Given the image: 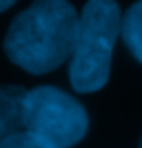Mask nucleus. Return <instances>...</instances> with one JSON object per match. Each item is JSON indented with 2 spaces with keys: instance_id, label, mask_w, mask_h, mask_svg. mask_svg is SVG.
<instances>
[{
  "instance_id": "obj_1",
  "label": "nucleus",
  "mask_w": 142,
  "mask_h": 148,
  "mask_svg": "<svg viewBox=\"0 0 142 148\" xmlns=\"http://www.w3.org/2000/svg\"><path fill=\"white\" fill-rule=\"evenodd\" d=\"M77 19L69 0H34L8 25L4 52L27 73L54 71L71 58Z\"/></svg>"
},
{
  "instance_id": "obj_2",
  "label": "nucleus",
  "mask_w": 142,
  "mask_h": 148,
  "mask_svg": "<svg viewBox=\"0 0 142 148\" xmlns=\"http://www.w3.org/2000/svg\"><path fill=\"white\" fill-rule=\"evenodd\" d=\"M121 36V8L115 0H88L77 19L69 82L79 94L100 90L109 82L111 58Z\"/></svg>"
},
{
  "instance_id": "obj_3",
  "label": "nucleus",
  "mask_w": 142,
  "mask_h": 148,
  "mask_svg": "<svg viewBox=\"0 0 142 148\" xmlns=\"http://www.w3.org/2000/svg\"><path fill=\"white\" fill-rule=\"evenodd\" d=\"M25 132L54 148H71L88 132V113L67 92L38 86L25 96Z\"/></svg>"
},
{
  "instance_id": "obj_4",
  "label": "nucleus",
  "mask_w": 142,
  "mask_h": 148,
  "mask_svg": "<svg viewBox=\"0 0 142 148\" xmlns=\"http://www.w3.org/2000/svg\"><path fill=\"white\" fill-rule=\"evenodd\" d=\"M25 96L21 86H0V142L25 130Z\"/></svg>"
},
{
  "instance_id": "obj_5",
  "label": "nucleus",
  "mask_w": 142,
  "mask_h": 148,
  "mask_svg": "<svg viewBox=\"0 0 142 148\" xmlns=\"http://www.w3.org/2000/svg\"><path fill=\"white\" fill-rule=\"evenodd\" d=\"M121 38L130 52L142 63V0L134 2L121 15Z\"/></svg>"
},
{
  "instance_id": "obj_6",
  "label": "nucleus",
  "mask_w": 142,
  "mask_h": 148,
  "mask_svg": "<svg viewBox=\"0 0 142 148\" xmlns=\"http://www.w3.org/2000/svg\"><path fill=\"white\" fill-rule=\"evenodd\" d=\"M0 148H54V146L23 130V132L11 136V138H6L4 142H0Z\"/></svg>"
},
{
  "instance_id": "obj_7",
  "label": "nucleus",
  "mask_w": 142,
  "mask_h": 148,
  "mask_svg": "<svg viewBox=\"0 0 142 148\" xmlns=\"http://www.w3.org/2000/svg\"><path fill=\"white\" fill-rule=\"evenodd\" d=\"M15 2H17V0H0V13H4L6 8H11Z\"/></svg>"
},
{
  "instance_id": "obj_8",
  "label": "nucleus",
  "mask_w": 142,
  "mask_h": 148,
  "mask_svg": "<svg viewBox=\"0 0 142 148\" xmlns=\"http://www.w3.org/2000/svg\"><path fill=\"white\" fill-rule=\"evenodd\" d=\"M140 148H142V140H140Z\"/></svg>"
}]
</instances>
